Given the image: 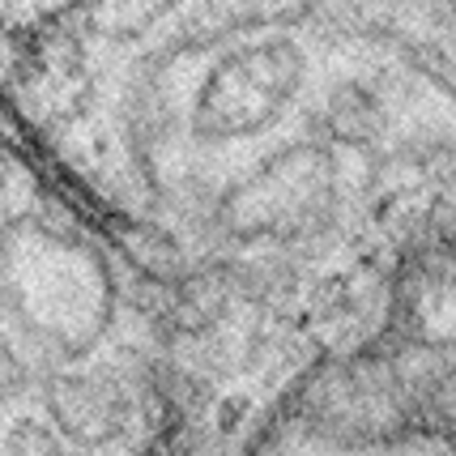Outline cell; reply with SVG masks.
Instances as JSON below:
<instances>
[{"label": "cell", "mask_w": 456, "mask_h": 456, "mask_svg": "<svg viewBox=\"0 0 456 456\" xmlns=\"http://www.w3.org/2000/svg\"><path fill=\"white\" fill-rule=\"evenodd\" d=\"M26 393H30V367L9 341H0V405H13Z\"/></svg>", "instance_id": "3"}, {"label": "cell", "mask_w": 456, "mask_h": 456, "mask_svg": "<svg viewBox=\"0 0 456 456\" xmlns=\"http://www.w3.org/2000/svg\"><path fill=\"white\" fill-rule=\"evenodd\" d=\"M4 456H69V448L56 427H47L39 418H18L4 431Z\"/></svg>", "instance_id": "2"}, {"label": "cell", "mask_w": 456, "mask_h": 456, "mask_svg": "<svg viewBox=\"0 0 456 456\" xmlns=\"http://www.w3.org/2000/svg\"><path fill=\"white\" fill-rule=\"evenodd\" d=\"M47 410L56 418L60 436L81 439V444H99L119 427L124 401L99 379L56 376L47 379Z\"/></svg>", "instance_id": "1"}]
</instances>
